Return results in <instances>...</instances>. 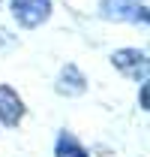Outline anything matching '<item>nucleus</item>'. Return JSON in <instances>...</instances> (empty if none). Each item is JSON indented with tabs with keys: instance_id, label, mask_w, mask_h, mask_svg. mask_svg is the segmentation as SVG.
<instances>
[{
	"instance_id": "nucleus-5",
	"label": "nucleus",
	"mask_w": 150,
	"mask_h": 157,
	"mask_svg": "<svg viewBox=\"0 0 150 157\" xmlns=\"http://www.w3.org/2000/svg\"><path fill=\"white\" fill-rule=\"evenodd\" d=\"M57 157H87V151H84L69 133H63V136L57 139Z\"/></svg>"
},
{
	"instance_id": "nucleus-4",
	"label": "nucleus",
	"mask_w": 150,
	"mask_h": 157,
	"mask_svg": "<svg viewBox=\"0 0 150 157\" xmlns=\"http://www.w3.org/2000/svg\"><path fill=\"white\" fill-rule=\"evenodd\" d=\"M144 52H135V48H126V52H117L114 55V67H120L123 73H138V70H144L147 63H144Z\"/></svg>"
},
{
	"instance_id": "nucleus-1",
	"label": "nucleus",
	"mask_w": 150,
	"mask_h": 157,
	"mask_svg": "<svg viewBox=\"0 0 150 157\" xmlns=\"http://www.w3.org/2000/svg\"><path fill=\"white\" fill-rule=\"evenodd\" d=\"M51 0H12V15L21 27H36L48 18Z\"/></svg>"
},
{
	"instance_id": "nucleus-3",
	"label": "nucleus",
	"mask_w": 150,
	"mask_h": 157,
	"mask_svg": "<svg viewBox=\"0 0 150 157\" xmlns=\"http://www.w3.org/2000/svg\"><path fill=\"white\" fill-rule=\"evenodd\" d=\"M84 76L78 73V67H72V63H66L63 67V73H60V85H57V91L60 94H69V97H75V94H84Z\"/></svg>"
},
{
	"instance_id": "nucleus-2",
	"label": "nucleus",
	"mask_w": 150,
	"mask_h": 157,
	"mask_svg": "<svg viewBox=\"0 0 150 157\" xmlns=\"http://www.w3.org/2000/svg\"><path fill=\"white\" fill-rule=\"evenodd\" d=\"M21 118H24V103H21V97L9 85H0V121L9 124V127H15Z\"/></svg>"
}]
</instances>
